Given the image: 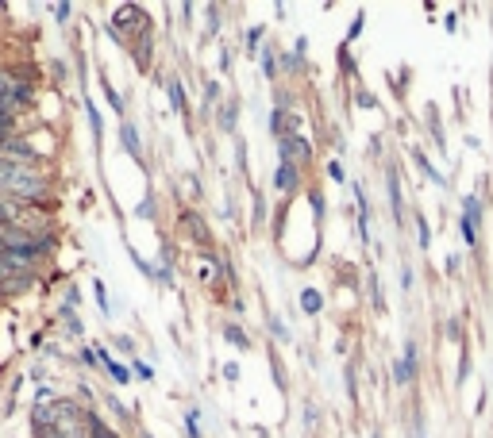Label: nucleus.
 <instances>
[{"instance_id":"25","label":"nucleus","mask_w":493,"mask_h":438,"mask_svg":"<svg viewBox=\"0 0 493 438\" xmlns=\"http://www.w3.org/2000/svg\"><path fill=\"white\" fill-rule=\"evenodd\" d=\"M262 69H266V77H274V58H270V50H262Z\"/></svg>"},{"instance_id":"31","label":"nucleus","mask_w":493,"mask_h":438,"mask_svg":"<svg viewBox=\"0 0 493 438\" xmlns=\"http://www.w3.org/2000/svg\"><path fill=\"white\" fill-rule=\"evenodd\" d=\"M143 438H151V435H143Z\"/></svg>"},{"instance_id":"32","label":"nucleus","mask_w":493,"mask_h":438,"mask_svg":"<svg viewBox=\"0 0 493 438\" xmlns=\"http://www.w3.org/2000/svg\"><path fill=\"white\" fill-rule=\"evenodd\" d=\"M0 8H4V4H0Z\"/></svg>"},{"instance_id":"20","label":"nucleus","mask_w":493,"mask_h":438,"mask_svg":"<svg viewBox=\"0 0 493 438\" xmlns=\"http://www.w3.org/2000/svg\"><path fill=\"white\" fill-rule=\"evenodd\" d=\"M197 419H201V412H189V415H185V430H189V438H201V427H197Z\"/></svg>"},{"instance_id":"14","label":"nucleus","mask_w":493,"mask_h":438,"mask_svg":"<svg viewBox=\"0 0 493 438\" xmlns=\"http://www.w3.org/2000/svg\"><path fill=\"white\" fill-rule=\"evenodd\" d=\"M89 435H92V438H120L116 430H112V427H104V423L97 419V415H89Z\"/></svg>"},{"instance_id":"26","label":"nucleus","mask_w":493,"mask_h":438,"mask_svg":"<svg viewBox=\"0 0 493 438\" xmlns=\"http://www.w3.org/2000/svg\"><path fill=\"white\" fill-rule=\"evenodd\" d=\"M108 407H112V412H116V415H124V419H127V407H124V404H120V400H116V396H108Z\"/></svg>"},{"instance_id":"10","label":"nucleus","mask_w":493,"mask_h":438,"mask_svg":"<svg viewBox=\"0 0 493 438\" xmlns=\"http://www.w3.org/2000/svg\"><path fill=\"white\" fill-rule=\"evenodd\" d=\"M166 92H170V100H174V112H181V116H185V89H181L177 77H170V81H166Z\"/></svg>"},{"instance_id":"4","label":"nucleus","mask_w":493,"mask_h":438,"mask_svg":"<svg viewBox=\"0 0 493 438\" xmlns=\"http://www.w3.org/2000/svg\"><path fill=\"white\" fill-rule=\"evenodd\" d=\"M417 342H405V357L397 362V369H393V377H397V385H409L412 377H417Z\"/></svg>"},{"instance_id":"21","label":"nucleus","mask_w":493,"mask_h":438,"mask_svg":"<svg viewBox=\"0 0 493 438\" xmlns=\"http://www.w3.org/2000/svg\"><path fill=\"white\" fill-rule=\"evenodd\" d=\"M270 331H274L277 342H289V331H285V323H282V319H270Z\"/></svg>"},{"instance_id":"23","label":"nucleus","mask_w":493,"mask_h":438,"mask_svg":"<svg viewBox=\"0 0 493 438\" xmlns=\"http://www.w3.org/2000/svg\"><path fill=\"white\" fill-rule=\"evenodd\" d=\"M347 392H351V400L359 396V377H355V369H347Z\"/></svg>"},{"instance_id":"19","label":"nucleus","mask_w":493,"mask_h":438,"mask_svg":"<svg viewBox=\"0 0 493 438\" xmlns=\"http://www.w3.org/2000/svg\"><path fill=\"white\" fill-rule=\"evenodd\" d=\"M85 112H89V127H92V139H101V112L92 104H85Z\"/></svg>"},{"instance_id":"18","label":"nucleus","mask_w":493,"mask_h":438,"mask_svg":"<svg viewBox=\"0 0 493 438\" xmlns=\"http://www.w3.org/2000/svg\"><path fill=\"white\" fill-rule=\"evenodd\" d=\"M417 231H420V246H432V231H428V219L417 212Z\"/></svg>"},{"instance_id":"5","label":"nucleus","mask_w":493,"mask_h":438,"mask_svg":"<svg viewBox=\"0 0 493 438\" xmlns=\"http://www.w3.org/2000/svg\"><path fill=\"white\" fill-rule=\"evenodd\" d=\"M385 181H389V208H393V215H397V224L405 219V204H401V185H397V169H389L385 174Z\"/></svg>"},{"instance_id":"3","label":"nucleus","mask_w":493,"mask_h":438,"mask_svg":"<svg viewBox=\"0 0 493 438\" xmlns=\"http://www.w3.org/2000/svg\"><path fill=\"white\" fill-rule=\"evenodd\" d=\"M131 27H147V12L135 8V4H124V8H116V19H112V31H131Z\"/></svg>"},{"instance_id":"9","label":"nucleus","mask_w":493,"mask_h":438,"mask_svg":"<svg viewBox=\"0 0 493 438\" xmlns=\"http://www.w3.org/2000/svg\"><path fill=\"white\" fill-rule=\"evenodd\" d=\"M412 162H417V166L424 169V174L432 177L435 185H443V174H435V166H432V162H428V154H424V150H420V146H412Z\"/></svg>"},{"instance_id":"28","label":"nucleus","mask_w":493,"mask_h":438,"mask_svg":"<svg viewBox=\"0 0 493 438\" xmlns=\"http://www.w3.org/2000/svg\"><path fill=\"white\" fill-rule=\"evenodd\" d=\"M359 31H362V16H355V24H351V31H347V39H355Z\"/></svg>"},{"instance_id":"15","label":"nucleus","mask_w":493,"mask_h":438,"mask_svg":"<svg viewBox=\"0 0 493 438\" xmlns=\"http://www.w3.org/2000/svg\"><path fill=\"white\" fill-rule=\"evenodd\" d=\"M224 335H227V342H235L239 350H247V346H251V339H247V335H243L239 327H235V323H227V327H224Z\"/></svg>"},{"instance_id":"6","label":"nucleus","mask_w":493,"mask_h":438,"mask_svg":"<svg viewBox=\"0 0 493 438\" xmlns=\"http://www.w3.org/2000/svg\"><path fill=\"white\" fill-rule=\"evenodd\" d=\"M120 139H124V150H127V154L139 162V131H135L131 124H124V127H120Z\"/></svg>"},{"instance_id":"8","label":"nucleus","mask_w":493,"mask_h":438,"mask_svg":"<svg viewBox=\"0 0 493 438\" xmlns=\"http://www.w3.org/2000/svg\"><path fill=\"white\" fill-rule=\"evenodd\" d=\"M97 357H101V365H104V369L112 373V380H120V385H124V380H127V369H124V365H120L116 357L108 354V350H101V354H97Z\"/></svg>"},{"instance_id":"16","label":"nucleus","mask_w":493,"mask_h":438,"mask_svg":"<svg viewBox=\"0 0 493 438\" xmlns=\"http://www.w3.org/2000/svg\"><path fill=\"white\" fill-rule=\"evenodd\" d=\"M197 277H201L204 285L216 281V262H212V258H201V265H197Z\"/></svg>"},{"instance_id":"30","label":"nucleus","mask_w":493,"mask_h":438,"mask_svg":"<svg viewBox=\"0 0 493 438\" xmlns=\"http://www.w3.org/2000/svg\"><path fill=\"white\" fill-rule=\"evenodd\" d=\"M0 296H4V289H0Z\"/></svg>"},{"instance_id":"2","label":"nucleus","mask_w":493,"mask_h":438,"mask_svg":"<svg viewBox=\"0 0 493 438\" xmlns=\"http://www.w3.org/2000/svg\"><path fill=\"white\" fill-rule=\"evenodd\" d=\"M309 142L301 139V135H282V162H293V166H305L309 162Z\"/></svg>"},{"instance_id":"27","label":"nucleus","mask_w":493,"mask_h":438,"mask_svg":"<svg viewBox=\"0 0 493 438\" xmlns=\"http://www.w3.org/2000/svg\"><path fill=\"white\" fill-rule=\"evenodd\" d=\"M328 174H332V181H343V166H339V162H332V166H328Z\"/></svg>"},{"instance_id":"7","label":"nucleus","mask_w":493,"mask_h":438,"mask_svg":"<svg viewBox=\"0 0 493 438\" xmlns=\"http://www.w3.org/2000/svg\"><path fill=\"white\" fill-rule=\"evenodd\" d=\"M181 227H185V231H193L189 239H197V242H204V239H209V231H204V224H201V219H197V215H193V212H185V215H181Z\"/></svg>"},{"instance_id":"12","label":"nucleus","mask_w":493,"mask_h":438,"mask_svg":"<svg viewBox=\"0 0 493 438\" xmlns=\"http://www.w3.org/2000/svg\"><path fill=\"white\" fill-rule=\"evenodd\" d=\"M462 219H467V224H478V219H482V204H478V196L462 200Z\"/></svg>"},{"instance_id":"17","label":"nucleus","mask_w":493,"mask_h":438,"mask_svg":"<svg viewBox=\"0 0 493 438\" xmlns=\"http://www.w3.org/2000/svg\"><path fill=\"white\" fill-rule=\"evenodd\" d=\"M101 89H104V96H108V104H112V112H124V100L116 96V89H112L108 81H101Z\"/></svg>"},{"instance_id":"11","label":"nucleus","mask_w":493,"mask_h":438,"mask_svg":"<svg viewBox=\"0 0 493 438\" xmlns=\"http://www.w3.org/2000/svg\"><path fill=\"white\" fill-rule=\"evenodd\" d=\"M274 181H277V189H289V185H297V166H293V162H282Z\"/></svg>"},{"instance_id":"24","label":"nucleus","mask_w":493,"mask_h":438,"mask_svg":"<svg viewBox=\"0 0 493 438\" xmlns=\"http://www.w3.org/2000/svg\"><path fill=\"white\" fill-rule=\"evenodd\" d=\"M135 373H139L143 380H151V377H154V369H151V365H143L139 357H135Z\"/></svg>"},{"instance_id":"29","label":"nucleus","mask_w":493,"mask_h":438,"mask_svg":"<svg viewBox=\"0 0 493 438\" xmlns=\"http://www.w3.org/2000/svg\"><path fill=\"white\" fill-rule=\"evenodd\" d=\"M77 357H81V365H92V362H97V354H92V350H81Z\"/></svg>"},{"instance_id":"13","label":"nucleus","mask_w":493,"mask_h":438,"mask_svg":"<svg viewBox=\"0 0 493 438\" xmlns=\"http://www.w3.org/2000/svg\"><path fill=\"white\" fill-rule=\"evenodd\" d=\"M320 304H324V300H320V292H316V289H305V292H301V308H305L309 315H316V312H320Z\"/></svg>"},{"instance_id":"1","label":"nucleus","mask_w":493,"mask_h":438,"mask_svg":"<svg viewBox=\"0 0 493 438\" xmlns=\"http://www.w3.org/2000/svg\"><path fill=\"white\" fill-rule=\"evenodd\" d=\"M0 189L12 192V196H24V200H42L47 196V174L0 162Z\"/></svg>"},{"instance_id":"22","label":"nucleus","mask_w":493,"mask_h":438,"mask_svg":"<svg viewBox=\"0 0 493 438\" xmlns=\"http://www.w3.org/2000/svg\"><path fill=\"white\" fill-rule=\"evenodd\" d=\"M462 242H467V246H474V242H478V235H474V224H467V219H462Z\"/></svg>"}]
</instances>
